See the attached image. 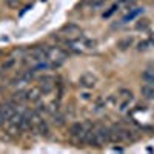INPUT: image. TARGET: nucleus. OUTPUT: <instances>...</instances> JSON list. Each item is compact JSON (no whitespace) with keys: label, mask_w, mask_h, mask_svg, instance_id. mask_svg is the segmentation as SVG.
<instances>
[{"label":"nucleus","mask_w":154,"mask_h":154,"mask_svg":"<svg viewBox=\"0 0 154 154\" xmlns=\"http://www.w3.org/2000/svg\"><path fill=\"white\" fill-rule=\"evenodd\" d=\"M123 3H133V2H136V0H122Z\"/></svg>","instance_id":"nucleus-19"},{"label":"nucleus","mask_w":154,"mask_h":154,"mask_svg":"<svg viewBox=\"0 0 154 154\" xmlns=\"http://www.w3.org/2000/svg\"><path fill=\"white\" fill-rule=\"evenodd\" d=\"M28 97H26V91H23V89H19V91L14 93L12 96V102H14L16 105H23V102H26Z\"/></svg>","instance_id":"nucleus-7"},{"label":"nucleus","mask_w":154,"mask_h":154,"mask_svg":"<svg viewBox=\"0 0 154 154\" xmlns=\"http://www.w3.org/2000/svg\"><path fill=\"white\" fill-rule=\"evenodd\" d=\"M142 79H143L146 83L152 85V83H154V71H152V69H148V71H145V72L142 74Z\"/></svg>","instance_id":"nucleus-11"},{"label":"nucleus","mask_w":154,"mask_h":154,"mask_svg":"<svg viewBox=\"0 0 154 154\" xmlns=\"http://www.w3.org/2000/svg\"><path fill=\"white\" fill-rule=\"evenodd\" d=\"M16 103L12 102V103H3V105H0V112H2L3 116V119L5 120H9L12 116L16 114Z\"/></svg>","instance_id":"nucleus-6"},{"label":"nucleus","mask_w":154,"mask_h":154,"mask_svg":"<svg viewBox=\"0 0 154 154\" xmlns=\"http://www.w3.org/2000/svg\"><path fill=\"white\" fill-rule=\"evenodd\" d=\"M79 83H80V86H82V88L91 89V88H94V86H96V83H97V77H96V75H93V74H89V72H86V74H83V75L80 77Z\"/></svg>","instance_id":"nucleus-5"},{"label":"nucleus","mask_w":154,"mask_h":154,"mask_svg":"<svg viewBox=\"0 0 154 154\" xmlns=\"http://www.w3.org/2000/svg\"><path fill=\"white\" fill-rule=\"evenodd\" d=\"M43 96V89L40 88V85H35L26 89V97L29 102H38Z\"/></svg>","instance_id":"nucleus-3"},{"label":"nucleus","mask_w":154,"mask_h":154,"mask_svg":"<svg viewBox=\"0 0 154 154\" xmlns=\"http://www.w3.org/2000/svg\"><path fill=\"white\" fill-rule=\"evenodd\" d=\"M83 3L89 5L91 8H99V6H102L105 3V0H83Z\"/></svg>","instance_id":"nucleus-12"},{"label":"nucleus","mask_w":154,"mask_h":154,"mask_svg":"<svg viewBox=\"0 0 154 154\" xmlns=\"http://www.w3.org/2000/svg\"><path fill=\"white\" fill-rule=\"evenodd\" d=\"M17 65V59L16 57H9V59H6L5 62H3V65H2V71H9V69H12Z\"/></svg>","instance_id":"nucleus-10"},{"label":"nucleus","mask_w":154,"mask_h":154,"mask_svg":"<svg viewBox=\"0 0 154 154\" xmlns=\"http://www.w3.org/2000/svg\"><path fill=\"white\" fill-rule=\"evenodd\" d=\"M6 5L9 8H12V9H16V8H19L22 5V2H20V0H6Z\"/></svg>","instance_id":"nucleus-14"},{"label":"nucleus","mask_w":154,"mask_h":154,"mask_svg":"<svg viewBox=\"0 0 154 154\" xmlns=\"http://www.w3.org/2000/svg\"><path fill=\"white\" fill-rule=\"evenodd\" d=\"M133 43V38H125V40H122L120 43H119V46H120V49H125V48H128Z\"/></svg>","instance_id":"nucleus-15"},{"label":"nucleus","mask_w":154,"mask_h":154,"mask_svg":"<svg viewBox=\"0 0 154 154\" xmlns=\"http://www.w3.org/2000/svg\"><path fill=\"white\" fill-rule=\"evenodd\" d=\"M140 93H142V96H145L146 99H154V86L152 85H143L142 88H140Z\"/></svg>","instance_id":"nucleus-9"},{"label":"nucleus","mask_w":154,"mask_h":154,"mask_svg":"<svg viewBox=\"0 0 154 154\" xmlns=\"http://www.w3.org/2000/svg\"><path fill=\"white\" fill-rule=\"evenodd\" d=\"M3 122H5V119H3V116H2V112H0V126L3 125Z\"/></svg>","instance_id":"nucleus-18"},{"label":"nucleus","mask_w":154,"mask_h":154,"mask_svg":"<svg viewBox=\"0 0 154 154\" xmlns=\"http://www.w3.org/2000/svg\"><path fill=\"white\" fill-rule=\"evenodd\" d=\"M149 26V20L148 19H142V20H139L137 25H136V28L137 29H146Z\"/></svg>","instance_id":"nucleus-13"},{"label":"nucleus","mask_w":154,"mask_h":154,"mask_svg":"<svg viewBox=\"0 0 154 154\" xmlns=\"http://www.w3.org/2000/svg\"><path fill=\"white\" fill-rule=\"evenodd\" d=\"M143 12V9L142 8H134V9H131L128 14L122 19V23H126V22H130V20H133V19H136L137 16H140Z\"/></svg>","instance_id":"nucleus-8"},{"label":"nucleus","mask_w":154,"mask_h":154,"mask_svg":"<svg viewBox=\"0 0 154 154\" xmlns=\"http://www.w3.org/2000/svg\"><path fill=\"white\" fill-rule=\"evenodd\" d=\"M0 56H2V51H0Z\"/></svg>","instance_id":"nucleus-21"},{"label":"nucleus","mask_w":154,"mask_h":154,"mask_svg":"<svg viewBox=\"0 0 154 154\" xmlns=\"http://www.w3.org/2000/svg\"><path fill=\"white\" fill-rule=\"evenodd\" d=\"M149 46H151V42H148V40H146V42H140V43H139V49H140V51H142V49H148Z\"/></svg>","instance_id":"nucleus-16"},{"label":"nucleus","mask_w":154,"mask_h":154,"mask_svg":"<svg viewBox=\"0 0 154 154\" xmlns=\"http://www.w3.org/2000/svg\"><path fill=\"white\" fill-rule=\"evenodd\" d=\"M116 9H117V5H112V6H111V8H109V9L105 12V14H103V17H109V16L112 14V12H114Z\"/></svg>","instance_id":"nucleus-17"},{"label":"nucleus","mask_w":154,"mask_h":154,"mask_svg":"<svg viewBox=\"0 0 154 154\" xmlns=\"http://www.w3.org/2000/svg\"><path fill=\"white\" fill-rule=\"evenodd\" d=\"M40 88L43 89V94L46 93H51L53 89L56 88V80H54V77H49V75H43L40 77Z\"/></svg>","instance_id":"nucleus-4"},{"label":"nucleus","mask_w":154,"mask_h":154,"mask_svg":"<svg viewBox=\"0 0 154 154\" xmlns=\"http://www.w3.org/2000/svg\"><path fill=\"white\" fill-rule=\"evenodd\" d=\"M46 57L53 66H59L66 60V53L59 46H46Z\"/></svg>","instance_id":"nucleus-1"},{"label":"nucleus","mask_w":154,"mask_h":154,"mask_svg":"<svg viewBox=\"0 0 154 154\" xmlns=\"http://www.w3.org/2000/svg\"><path fill=\"white\" fill-rule=\"evenodd\" d=\"M2 79H3V74H2V71H0V82H2Z\"/></svg>","instance_id":"nucleus-20"},{"label":"nucleus","mask_w":154,"mask_h":154,"mask_svg":"<svg viewBox=\"0 0 154 154\" xmlns=\"http://www.w3.org/2000/svg\"><path fill=\"white\" fill-rule=\"evenodd\" d=\"M57 37H62L66 43L68 42H72V40H77V38L82 37V29L77 26V25H66L60 29V32L57 34Z\"/></svg>","instance_id":"nucleus-2"}]
</instances>
